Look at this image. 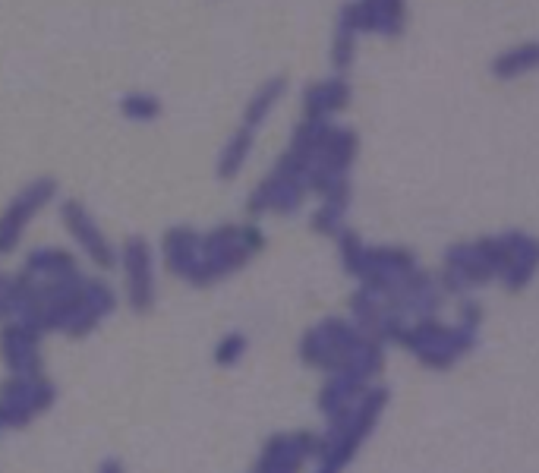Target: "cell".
Wrapping results in <instances>:
<instances>
[{
    "instance_id": "12",
    "label": "cell",
    "mask_w": 539,
    "mask_h": 473,
    "mask_svg": "<svg viewBox=\"0 0 539 473\" xmlns=\"http://www.w3.org/2000/svg\"><path fill=\"white\" fill-rule=\"evenodd\" d=\"M253 146H256V130L250 127H240L234 130V136L224 142V149L218 155V180L227 183V180H234L243 168H246V161H250L253 155Z\"/></svg>"
},
{
    "instance_id": "10",
    "label": "cell",
    "mask_w": 539,
    "mask_h": 473,
    "mask_svg": "<svg viewBox=\"0 0 539 473\" xmlns=\"http://www.w3.org/2000/svg\"><path fill=\"white\" fill-rule=\"evenodd\" d=\"M347 205H350V180H341L338 187H331L322 196V205L313 215V231L325 237H338V231L344 228Z\"/></svg>"
},
{
    "instance_id": "1",
    "label": "cell",
    "mask_w": 539,
    "mask_h": 473,
    "mask_svg": "<svg viewBox=\"0 0 539 473\" xmlns=\"http://www.w3.org/2000/svg\"><path fill=\"white\" fill-rule=\"evenodd\" d=\"M360 398H363V401H360V407H357L354 420H350L344 433L322 451L325 464H322L319 473H341V470L350 464V458L357 455V448L369 439L372 426L379 423L382 410H385V404H388V392H385V388H369V392H363Z\"/></svg>"
},
{
    "instance_id": "15",
    "label": "cell",
    "mask_w": 539,
    "mask_h": 473,
    "mask_svg": "<svg viewBox=\"0 0 539 473\" xmlns=\"http://www.w3.org/2000/svg\"><path fill=\"white\" fill-rule=\"evenodd\" d=\"M363 388L366 382L354 379V376H347V373H335V379H331L325 388H322V395H319V407L325 410V414H335V410L347 407V404H354L360 395H363Z\"/></svg>"
},
{
    "instance_id": "20",
    "label": "cell",
    "mask_w": 539,
    "mask_h": 473,
    "mask_svg": "<svg viewBox=\"0 0 539 473\" xmlns=\"http://www.w3.org/2000/svg\"><path fill=\"white\" fill-rule=\"evenodd\" d=\"M246 351V338L240 332H231L227 338H221V344L215 347V363L218 366H234Z\"/></svg>"
},
{
    "instance_id": "16",
    "label": "cell",
    "mask_w": 539,
    "mask_h": 473,
    "mask_svg": "<svg viewBox=\"0 0 539 473\" xmlns=\"http://www.w3.org/2000/svg\"><path fill=\"white\" fill-rule=\"evenodd\" d=\"M536 262H539V246H536V240H530L521 253H514L511 265L502 272V275H505V287H508V291H524V287L533 281Z\"/></svg>"
},
{
    "instance_id": "21",
    "label": "cell",
    "mask_w": 539,
    "mask_h": 473,
    "mask_svg": "<svg viewBox=\"0 0 539 473\" xmlns=\"http://www.w3.org/2000/svg\"><path fill=\"white\" fill-rule=\"evenodd\" d=\"M480 322H483L480 303H476V300H467V303H464V310H461V325H467V328H480Z\"/></svg>"
},
{
    "instance_id": "6",
    "label": "cell",
    "mask_w": 539,
    "mask_h": 473,
    "mask_svg": "<svg viewBox=\"0 0 539 473\" xmlns=\"http://www.w3.org/2000/svg\"><path fill=\"white\" fill-rule=\"evenodd\" d=\"M350 98H354V89L344 76L316 82V86H306L303 92V114L309 120H331V114L347 111Z\"/></svg>"
},
{
    "instance_id": "13",
    "label": "cell",
    "mask_w": 539,
    "mask_h": 473,
    "mask_svg": "<svg viewBox=\"0 0 539 473\" xmlns=\"http://www.w3.org/2000/svg\"><path fill=\"white\" fill-rule=\"evenodd\" d=\"M539 64V45L536 41H527V45H517V48H508L502 51L499 57L492 60V76L495 79H517L524 73H533Z\"/></svg>"
},
{
    "instance_id": "19",
    "label": "cell",
    "mask_w": 539,
    "mask_h": 473,
    "mask_svg": "<svg viewBox=\"0 0 539 473\" xmlns=\"http://www.w3.org/2000/svg\"><path fill=\"white\" fill-rule=\"evenodd\" d=\"M338 246H341L344 272H350V275H357V278H360L363 265H366V256H369V246H363V240H360L354 231H347V228L338 231Z\"/></svg>"
},
{
    "instance_id": "9",
    "label": "cell",
    "mask_w": 539,
    "mask_h": 473,
    "mask_svg": "<svg viewBox=\"0 0 539 473\" xmlns=\"http://www.w3.org/2000/svg\"><path fill=\"white\" fill-rule=\"evenodd\" d=\"M196 259H199V234L193 228H171L164 234V265H168V272L186 278Z\"/></svg>"
},
{
    "instance_id": "5",
    "label": "cell",
    "mask_w": 539,
    "mask_h": 473,
    "mask_svg": "<svg viewBox=\"0 0 539 473\" xmlns=\"http://www.w3.org/2000/svg\"><path fill=\"white\" fill-rule=\"evenodd\" d=\"M38 338H41V332L26 322L4 325V332H0V354H4V363L13 369L16 376H38L41 373Z\"/></svg>"
},
{
    "instance_id": "4",
    "label": "cell",
    "mask_w": 539,
    "mask_h": 473,
    "mask_svg": "<svg viewBox=\"0 0 539 473\" xmlns=\"http://www.w3.org/2000/svg\"><path fill=\"white\" fill-rule=\"evenodd\" d=\"M60 221H64V228L73 234V240L82 246V253H86L98 269H114V262H117L114 246L108 243L105 234H101V228L89 215L86 205L76 199H64L60 202Z\"/></svg>"
},
{
    "instance_id": "7",
    "label": "cell",
    "mask_w": 539,
    "mask_h": 473,
    "mask_svg": "<svg viewBox=\"0 0 539 473\" xmlns=\"http://www.w3.org/2000/svg\"><path fill=\"white\" fill-rule=\"evenodd\" d=\"M357 10H354V0L344 4V10L338 13V23H335V41H331V67L338 70V76H347V70L354 67V57H357Z\"/></svg>"
},
{
    "instance_id": "2",
    "label": "cell",
    "mask_w": 539,
    "mask_h": 473,
    "mask_svg": "<svg viewBox=\"0 0 539 473\" xmlns=\"http://www.w3.org/2000/svg\"><path fill=\"white\" fill-rule=\"evenodd\" d=\"M54 196H57V180L54 177H35L32 183H26V187L10 199L4 215H0V256L16 250L26 228H29V221L45 209L48 202H54Z\"/></svg>"
},
{
    "instance_id": "8",
    "label": "cell",
    "mask_w": 539,
    "mask_h": 473,
    "mask_svg": "<svg viewBox=\"0 0 539 473\" xmlns=\"http://www.w3.org/2000/svg\"><path fill=\"white\" fill-rule=\"evenodd\" d=\"M357 149H360V136L350 127H328V136L319 149V161L328 164L335 174H350L357 161Z\"/></svg>"
},
{
    "instance_id": "17",
    "label": "cell",
    "mask_w": 539,
    "mask_h": 473,
    "mask_svg": "<svg viewBox=\"0 0 539 473\" xmlns=\"http://www.w3.org/2000/svg\"><path fill=\"white\" fill-rule=\"evenodd\" d=\"M120 114L133 123H152L164 114V105L152 92H127L120 98Z\"/></svg>"
},
{
    "instance_id": "14",
    "label": "cell",
    "mask_w": 539,
    "mask_h": 473,
    "mask_svg": "<svg viewBox=\"0 0 539 473\" xmlns=\"http://www.w3.org/2000/svg\"><path fill=\"white\" fill-rule=\"evenodd\" d=\"M23 272L32 278H79L76 259L67 250H51V246L48 250L32 253Z\"/></svg>"
},
{
    "instance_id": "18",
    "label": "cell",
    "mask_w": 539,
    "mask_h": 473,
    "mask_svg": "<svg viewBox=\"0 0 539 473\" xmlns=\"http://www.w3.org/2000/svg\"><path fill=\"white\" fill-rule=\"evenodd\" d=\"M379 13V35L401 38L407 29V0H372Z\"/></svg>"
},
{
    "instance_id": "3",
    "label": "cell",
    "mask_w": 539,
    "mask_h": 473,
    "mask_svg": "<svg viewBox=\"0 0 539 473\" xmlns=\"http://www.w3.org/2000/svg\"><path fill=\"white\" fill-rule=\"evenodd\" d=\"M123 272H127V297L133 313H152L155 306V253L145 237H127L123 243Z\"/></svg>"
},
{
    "instance_id": "11",
    "label": "cell",
    "mask_w": 539,
    "mask_h": 473,
    "mask_svg": "<svg viewBox=\"0 0 539 473\" xmlns=\"http://www.w3.org/2000/svg\"><path fill=\"white\" fill-rule=\"evenodd\" d=\"M287 95V76H272V79H265L262 86L250 95V101H246V108H243V127H262V123L268 120V114H272L278 105H281V98Z\"/></svg>"
},
{
    "instance_id": "22",
    "label": "cell",
    "mask_w": 539,
    "mask_h": 473,
    "mask_svg": "<svg viewBox=\"0 0 539 473\" xmlns=\"http://www.w3.org/2000/svg\"><path fill=\"white\" fill-rule=\"evenodd\" d=\"M98 473H127V470H123V464L117 461V458H108L105 464H101V470Z\"/></svg>"
}]
</instances>
